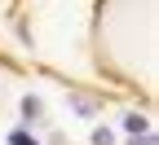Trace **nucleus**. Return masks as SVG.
I'll return each mask as SVG.
<instances>
[{
  "label": "nucleus",
  "mask_w": 159,
  "mask_h": 145,
  "mask_svg": "<svg viewBox=\"0 0 159 145\" xmlns=\"http://www.w3.org/2000/svg\"><path fill=\"white\" fill-rule=\"evenodd\" d=\"M93 145H115V132H111V128H97V132H93Z\"/></svg>",
  "instance_id": "obj_2"
},
{
  "label": "nucleus",
  "mask_w": 159,
  "mask_h": 145,
  "mask_svg": "<svg viewBox=\"0 0 159 145\" xmlns=\"http://www.w3.org/2000/svg\"><path fill=\"white\" fill-rule=\"evenodd\" d=\"M22 114H27V119H35V114H40V101H35V97H27V101H22Z\"/></svg>",
  "instance_id": "obj_3"
},
{
  "label": "nucleus",
  "mask_w": 159,
  "mask_h": 145,
  "mask_svg": "<svg viewBox=\"0 0 159 145\" xmlns=\"http://www.w3.org/2000/svg\"><path fill=\"white\" fill-rule=\"evenodd\" d=\"M128 145H155V136H150V132H146V136H133Z\"/></svg>",
  "instance_id": "obj_5"
},
{
  "label": "nucleus",
  "mask_w": 159,
  "mask_h": 145,
  "mask_svg": "<svg viewBox=\"0 0 159 145\" xmlns=\"http://www.w3.org/2000/svg\"><path fill=\"white\" fill-rule=\"evenodd\" d=\"M9 141H13V145H35V141H31V136H27V132H13V136H9Z\"/></svg>",
  "instance_id": "obj_4"
},
{
  "label": "nucleus",
  "mask_w": 159,
  "mask_h": 145,
  "mask_svg": "<svg viewBox=\"0 0 159 145\" xmlns=\"http://www.w3.org/2000/svg\"><path fill=\"white\" fill-rule=\"evenodd\" d=\"M124 128H128L133 136H146V132H150V123H146V114H137V110H133V114H124Z\"/></svg>",
  "instance_id": "obj_1"
}]
</instances>
